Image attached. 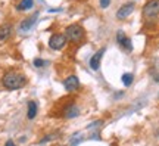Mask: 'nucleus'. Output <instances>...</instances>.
<instances>
[{"instance_id":"5","label":"nucleus","mask_w":159,"mask_h":146,"mask_svg":"<svg viewBox=\"0 0 159 146\" xmlns=\"http://www.w3.org/2000/svg\"><path fill=\"white\" fill-rule=\"evenodd\" d=\"M116 41L119 43V46L124 49V50H127L128 53H130L131 50H133V45H131V40L127 37L124 34V31H118V34H116Z\"/></svg>"},{"instance_id":"4","label":"nucleus","mask_w":159,"mask_h":146,"mask_svg":"<svg viewBox=\"0 0 159 146\" xmlns=\"http://www.w3.org/2000/svg\"><path fill=\"white\" fill-rule=\"evenodd\" d=\"M65 45H66V37L63 34H53L49 39V46L53 50H61Z\"/></svg>"},{"instance_id":"2","label":"nucleus","mask_w":159,"mask_h":146,"mask_svg":"<svg viewBox=\"0 0 159 146\" xmlns=\"http://www.w3.org/2000/svg\"><path fill=\"white\" fill-rule=\"evenodd\" d=\"M65 37L66 40L72 41V43H78L84 39V28L78 25V24H74V25H69L66 31H65Z\"/></svg>"},{"instance_id":"17","label":"nucleus","mask_w":159,"mask_h":146,"mask_svg":"<svg viewBox=\"0 0 159 146\" xmlns=\"http://www.w3.org/2000/svg\"><path fill=\"white\" fill-rule=\"evenodd\" d=\"M5 146H16V145H15V143H13L12 140H7V142L5 143Z\"/></svg>"},{"instance_id":"12","label":"nucleus","mask_w":159,"mask_h":146,"mask_svg":"<svg viewBox=\"0 0 159 146\" xmlns=\"http://www.w3.org/2000/svg\"><path fill=\"white\" fill-rule=\"evenodd\" d=\"M78 108L75 106V105H69L68 108H66V109H65V115H66V117L68 118H74V117H77V115H78Z\"/></svg>"},{"instance_id":"3","label":"nucleus","mask_w":159,"mask_h":146,"mask_svg":"<svg viewBox=\"0 0 159 146\" xmlns=\"http://www.w3.org/2000/svg\"><path fill=\"white\" fill-rule=\"evenodd\" d=\"M143 16L149 21H153L159 16V0H149L143 6Z\"/></svg>"},{"instance_id":"16","label":"nucleus","mask_w":159,"mask_h":146,"mask_svg":"<svg viewBox=\"0 0 159 146\" xmlns=\"http://www.w3.org/2000/svg\"><path fill=\"white\" fill-rule=\"evenodd\" d=\"M109 5H111V0H100V6H102L103 9H106Z\"/></svg>"},{"instance_id":"15","label":"nucleus","mask_w":159,"mask_h":146,"mask_svg":"<svg viewBox=\"0 0 159 146\" xmlns=\"http://www.w3.org/2000/svg\"><path fill=\"white\" fill-rule=\"evenodd\" d=\"M34 65H35V67H44V65H46V61H43V59H35V61H34Z\"/></svg>"},{"instance_id":"1","label":"nucleus","mask_w":159,"mask_h":146,"mask_svg":"<svg viewBox=\"0 0 159 146\" xmlns=\"http://www.w3.org/2000/svg\"><path fill=\"white\" fill-rule=\"evenodd\" d=\"M2 84L5 86L7 90H18L22 89L27 84V77L19 73H7L2 78Z\"/></svg>"},{"instance_id":"10","label":"nucleus","mask_w":159,"mask_h":146,"mask_svg":"<svg viewBox=\"0 0 159 146\" xmlns=\"http://www.w3.org/2000/svg\"><path fill=\"white\" fill-rule=\"evenodd\" d=\"M12 33V27L11 25H0V40H6Z\"/></svg>"},{"instance_id":"11","label":"nucleus","mask_w":159,"mask_h":146,"mask_svg":"<svg viewBox=\"0 0 159 146\" xmlns=\"http://www.w3.org/2000/svg\"><path fill=\"white\" fill-rule=\"evenodd\" d=\"M35 115H37V103L35 102H28V112H27V117L30 118V120H33V118H35Z\"/></svg>"},{"instance_id":"6","label":"nucleus","mask_w":159,"mask_h":146,"mask_svg":"<svg viewBox=\"0 0 159 146\" xmlns=\"http://www.w3.org/2000/svg\"><path fill=\"white\" fill-rule=\"evenodd\" d=\"M133 11H134V3L133 2H130V3H125L124 6H121L118 9V12H116V18L118 19H125V18H128L133 13Z\"/></svg>"},{"instance_id":"7","label":"nucleus","mask_w":159,"mask_h":146,"mask_svg":"<svg viewBox=\"0 0 159 146\" xmlns=\"http://www.w3.org/2000/svg\"><path fill=\"white\" fill-rule=\"evenodd\" d=\"M78 86H80V80L77 75H69L68 78L63 81V87H65L66 92H74V90L78 89Z\"/></svg>"},{"instance_id":"14","label":"nucleus","mask_w":159,"mask_h":146,"mask_svg":"<svg viewBox=\"0 0 159 146\" xmlns=\"http://www.w3.org/2000/svg\"><path fill=\"white\" fill-rule=\"evenodd\" d=\"M133 80H134V77H133V74H131V73H125L124 75H122V83H124L125 87H128V86H131V83H133Z\"/></svg>"},{"instance_id":"13","label":"nucleus","mask_w":159,"mask_h":146,"mask_svg":"<svg viewBox=\"0 0 159 146\" xmlns=\"http://www.w3.org/2000/svg\"><path fill=\"white\" fill-rule=\"evenodd\" d=\"M33 5H34V0H22L18 5V11H28L33 7Z\"/></svg>"},{"instance_id":"8","label":"nucleus","mask_w":159,"mask_h":146,"mask_svg":"<svg viewBox=\"0 0 159 146\" xmlns=\"http://www.w3.org/2000/svg\"><path fill=\"white\" fill-rule=\"evenodd\" d=\"M103 53H105V47H103V49H100L97 53H94V55L90 58V62H89V64H90L91 69H94V71H97V69H99V67H100V62H102V58H103Z\"/></svg>"},{"instance_id":"9","label":"nucleus","mask_w":159,"mask_h":146,"mask_svg":"<svg viewBox=\"0 0 159 146\" xmlns=\"http://www.w3.org/2000/svg\"><path fill=\"white\" fill-rule=\"evenodd\" d=\"M37 18H39V13H34L33 16H28L27 19H24L22 22H21V30H22V31H28V30H31L33 27H34Z\"/></svg>"}]
</instances>
